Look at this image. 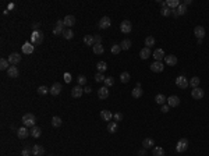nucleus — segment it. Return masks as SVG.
<instances>
[{"label": "nucleus", "mask_w": 209, "mask_h": 156, "mask_svg": "<svg viewBox=\"0 0 209 156\" xmlns=\"http://www.w3.org/2000/svg\"><path fill=\"white\" fill-rule=\"evenodd\" d=\"M104 79H106V77L102 73H96V75H95V81L96 82H104Z\"/></svg>", "instance_id": "45"}, {"label": "nucleus", "mask_w": 209, "mask_h": 156, "mask_svg": "<svg viewBox=\"0 0 209 156\" xmlns=\"http://www.w3.org/2000/svg\"><path fill=\"white\" fill-rule=\"evenodd\" d=\"M176 85L180 88V89H185L187 86L190 85V81L184 77V75H180V77L176 78Z\"/></svg>", "instance_id": "3"}, {"label": "nucleus", "mask_w": 209, "mask_h": 156, "mask_svg": "<svg viewBox=\"0 0 209 156\" xmlns=\"http://www.w3.org/2000/svg\"><path fill=\"white\" fill-rule=\"evenodd\" d=\"M77 81H78V85H87V77L85 75H78Z\"/></svg>", "instance_id": "48"}, {"label": "nucleus", "mask_w": 209, "mask_h": 156, "mask_svg": "<svg viewBox=\"0 0 209 156\" xmlns=\"http://www.w3.org/2000/svg\"><path fill=\"white\" fill-rule=\"evenodd\" d=\"M84 42H85L87 46H94L95 45V39H94L92 35H85L84 36Z\"/></svg>", "instance_id": "29"}, {"label": "nucleus", "mask_w": 209, "mask_h": 156, "mask_svg": "<svg viewBox=\"0 0 209 156\" xmlns=\"http://www.w3.org/2000/svg\"><path fill=\"white\" fill-rule=\"evenodd\" d=\"M149 56H152V52H151V49H149V47L145 46L144 49H141V52H139V57H141L142 60H146Z\"/></svg>", "instance_id": "20"}, {"label": "nucleus", "mask_w": 209, "mask_h": 156, "mask_svg": "<svg viewBox=\"0 0 209 156\" xmlns=\"http://www.w3.org/2000/svg\"><path fill=\"white\" fill-rule=\"evenodd\" d=\"M49 92V88H46L45 85H40L39 88H38V94L39 95H46Z\"/></svg>", "instance_id": "47"}, {"label": "nucleus", "mask_w": 209, "mask_h": 156, "mask_svg": "<svg viewBox=\"0 0 209 156\" xmlns=\"http://www.w3.org/2000/svg\"><path fill=\"white\" fill-rule=\"evenodd\" d=\"M194 34H195L197 39H204V36H205V28L201 27V25H197L195 29H194Z\"/></svg>", "instance_id": "16"}, {"label": "nucleus", "mask_w": 209, "mask_h": 156, "mask_svg": "<svg viewBox=\"0 0 209 156\" xmlns=\"http://www.w3.org/2000/svg\"><path fill=\"white\" fill-rule=\"evenodd\" d=\"M114 85V78L113 77H106L104 79V86H107V88H110V86Z\"/></svg>", "instance_id": "43"}, {"label": "nucleus", "mask_w": 209, "mask_h": 156, "mask_svg": "<svg viewBox=\"0 0 209 156\" xmlns=\"http://www.w3.org/2000/svg\"><path fill=\"white\" fill-rule=\"evenodd\" d=\"M131 40L130 39H124V40H121V43H120V46H121V50H128L130 47H131Z\"/></svg>", "instance_id": "32"}, {"label": "nucleus", "mask_w": 209, "mask_h": 156, "mask_svg": "<svg viewBox=\"0 0 209 156\" xmlns=\"http://www.w3.org/2000/svg\"><path fill=\"white\" fill-rule=\"evenodd\" d=\"M169 105H163V106H162V110L161 112H163V113H167V112H169Z\"/></svg>", "instance_id": "53"}, {"label": "nucleus", "mask_w": 209, "mask_h": 156, "mask_svg": "<svg viewBox=\"0 0 209 156\" xmlns=\"http://www.w3.org/2000/svg\"><path fill=\"white\" fill-rule=\"evenodd\" d=\"M91 91H92V88H91V86H85V88H84V92H87V94H89Z\"/></svg>", "instance_id": "55"}, {"label": "nucleus", "mask_w": 209, "mask_h": 156, "mask_svg": "<svg viewBox=\"0 0 209 156\" xmlns=\"http://www.w3.org/2000/svg\"><path fill=\"white\" fill-rule=\"evenodd\" d=\"M153 156H165V149L161 146H155L153 148Z\"/></svg>", "instance_id": "36"}, {"label": "nucleus", "mask_w": 209, "mask_h": 156, "mask_svg": "<svg viewBox=\"0 0 209 156\" xmlns=\"http://www.w3.org/2000/svg\"><path fill=\"white\" fill-rule=\"evenodd\" d=\"M63 32H64V27L56 25V27L53 28V35H63Z\"/></svg>", "instance_id": "42"}, {"label": "nucleus", "mask_w": 209, "mask_h": 156, "mask_svg": "<svg viewBox=\"0 0 209 156\" xmlns=\"http://www.w3.org/2000/svg\"><path fill=\"white\" fill-rule=\"evenodd\" d=\"M29 130H28V127H20L18 130H17V135H18V138L20 140H25V138H28L29 137Z\"/></svg>", "instance_id": "6"}, {"label": "nucleus", "mask_w": 209, "mask_h": 156, "mask_svg": "<svg viewBox=\"0 0 209 156\" xmlns=\"http://www.w3.org/2000/svg\"><path fill=\"white\" fill-rule=\"evenodd\" d=\"M96 68H98V73H102V74H103L104 71L107 70V64H106V62H98Z\"/></svg>", "instance_id": "30"}, {"label": "nucleus", "mask_w": 209, "mask_h": 156, "mask_svg": "<svg viewBox=\"0 0 209 156\" xmlns=\"http://www.w3.org/2000/svg\"><path fill=\"white\" fill-rule=\"evenodd\" d=\"M167 105H169L170 107H176V106H178V105H180V98L176 96V95L169 96V98H167Z\"/></svg>", "instance_id": "13"}, {"label": "nucleus", "mask_w": 209, "mask_h": 156, "mask_svg": "<svg viewBox=\"0 0 209 156\" xmlns=\"http://www.w3.org/2000/svg\"><path fill=\"white\" fill-rule=\"evenodd\" d=\"M131 29H133V25H131V23H130L128 20H124V21L120 24V31L123 32V34H130Z\"/></svg>", "instance_id": "7"}, {"label": "nucleus", "mask_w": 209, "mask_h": 156, "mask_svg": "<svg viewBox=\"0 0 209 156\" xmlns=\"http://www.w3.org/2000/svg\"><path fill=\"white\" fill-rule=\"evenodd\" d=\"M8 60L7 59H0V70H3V71H7L10 67H8Z\"/></svg>", "instance_id": "34"}, {"label": "nucleus", "mask_w": 209, "mask_h": 156, "mask_svg": "<svg viewBox=\"0 0 209 156\" xmlns=\"http://www.w3.org/2000/svg\"><path fill=\"white\" fill-rule=\"evenodd\" d=\"M110 24H112V21H110L109 17H102L98 23V27H99V29H106V28L110 27Z\"/></svg>", "instance_id": "5"}, {"label": "nucleus", "mask_w": 209, "mask_h": 156, "mask_svg": "<svg viewBox=\"0 0 209 156\" xmlns=\"http://www.w3.org/2000/svg\"><path fill=\"white\" fill-rule=\"evenodd\" d=\"M7 75L10 78H17L20 75V71H18V68H17L16 66H11V67L7 70Z\"/></svg>", "instance_id": "21"}, {"label": "nucleus", "mask_w": 209, "mask_h": 156, "mask_svg": "<svg viewBox=\"0 0 209 156\" xmlns=\"http://www.w3.org/2000/svg\"><path fill=\"white\" fill-rule=\"evenodd\" d=\"M56 25H59V27H66V25H64V21H63V20H57Z\"/></svg>", "instance_id": "54"}, {"label": "nucleus", "mask_w": 209, "mask_h": 156, "mask_svg": "<svg viewBox=\"0 0 209 156\" xmlns=\"http://www.w3.org/2000/svg\"><path fill=\"white\" fill-rule=\"evenodd\" d=\"M155 102L158 103V105H161V106H163L166 102H167V98L165 96V95H162V94H158L156 96H155Z\"/></svg>", "instance_id": "24"}, {"label": "nucleus", "mask_w": 209, "mask_h": 156, "mask_svg": "<svg viewBox=\"0 0 209 156\" xmlns=\"http://www.w3.org/2000/svg\"><path fill=\"white\" fill-rule=\"evenodd\" d=\"M145 45H146V47L151 49V47L155 45V38H153V36H148V38L145 39Z\"/></svg>", "instance_id": "41"}, {"label": "nucleus", "mask_w": 209, "mask_h": 156, "mask_svg": "<svg viewBox=\"0 0 209 156\" xmlns=\"http://www.w3.org/2000/svg\"><path fill=\"white\" fill-rule=\"evenodd\" d=\"M100 118H102L103 121H107V123H109L113 118V113L109 112V110H102V112H100Z\"/></svg>", "instance_id": "19"}, {"label": "nucleus", "mask_w": 209, "mask_h": 156, "mask_svg": "<svg viewBox=\"0 0 209 156\" xmlns=\"http://www.w3.org/2000/svg\"><path fill=\"white\" fill-rule=\"evenodd\" d=\"M63 36H64V39H67V40H70V39L74 38V32L68 28V29H64V32H63Z\"/></svg>", "instance_id": "40"}, {"label": "nucleus", "mask_w": 209, "mask_h": 156, "mask_svg": "<svg viewBox=\"0 0 209 156\" xmlns=\"http://www.w3.org/2000/svg\"><path fill=\"white\" fill-rule=\"evenodd\" d=\"M130 78H131V75H130V73H127V71H124V73H121L120 74V81L121 82H124V84L128 82Z\"/></svg>", "instance_id": "35"}, {"label": "nucleus", "mask_w": 209, "mask_h": 156, "mask_svg": "<svg viewBox=\"0 0 209 156\" xmlns=\"http://www.w3.org/2000/svg\"><path fill=\"white\" fill-rule=\"evenodd\" d=\"M92 49H94V53H95V55H102V53L104 52V49H103L102 45H94Z\"/></svg>", "instance_id": "37"}, {"label": "nucleus", "mask_w": 209, "mask_h": 156, "mask_svg": "<svg viewBox=\"0 0 209 156\" xmlns=\"http://www.w3.org/2000/svg\"><path fill=\"white\" fill-rule=\"evenodd\" d=\"M139 156H146V151H145V148L139 151Z\"/></svg>", "instance_id": "56"}, {"label": "nucleus", "mask_w": 209, "mask_h": 156, "mask_svg": "<svg viewBox=\"0 0 209 156\" xmlns=\"http://www.w3.org/2000/svg\"><path fill=\"white\" fill-rule=\"evenodd\" d=\"M176 13H177V16L180 17V16H184L185 13H187V6H185L184 3H181L178 7L176 8Z\"/></svg>", "instance_id": "27"}, {"label": "nucleus", "mask_w": 209, "mask_h": 156, "mask_svg": "<svg viewBox=\"0 0 209 156\" xmlns=\"http://www.w3.org/2000/svg\"><path fill=\"white\" fill-rule=\"evenodd\" d=\"M199 82H201V79L198 77H193L190 79V85L193 86V88H198V86H199Z\"/></svg>", "instance_id": "38"}, {"label": "nucleus", "mask_w": 209, "mask_h": 156, "mask_svg": "<svg viewBox=\"0 0 209 156\" xmlns=\"http://www.w3.org/2000/svg\"><path fill=\"white\" fill-rule=\"evenodd\" d=\"M82 94H84V88H82L81 85H75L71 89V96L72 98H81Z\"/></svg>", "instance_id": "10"}, {"label": "nucleus", "mask_w": 209, "mask_h": 156, "mask_svg": "<svg viewBox=\"0 0 209 156\" xmlns=\"http://www.w3.org/2000/svg\"><path fill=\"white\" fill-rule=\"evenodd\" d=\"M180 4H181V3H180L178 0H167V1H166V6H167L170 10H174V8H177Z\"/></svg>", "instance_id": "26"}, {"label": "nucleus", "mask_w": 209, "mask_h": 156, "mask_svg": "<svg viewBox=\"0 0 209 156\" xmlns=\"http://www.w3.org/2000/svg\"><path fill=\"white\" fill-rule=\"evenodd\" d=\"M113 118H114V121H121L123 120V114L121 113H116V114H113Z\"/></svg>", "instance_id": "50"}, {"label": "nucleus", "mask_w": 209, "mask_h": 156, "mask_svg": "<svg viewBox=\"0 0 209 156\" xmlns=\"http://www.w3.org/2000/svg\"><path fill=\"white\" fill-rule=\"evenodd\" d=\"M153 59H155L156 62H162V60L165 59L163 49H155V50H153Z\"/></svg>", "instance_id": "17"}, {"label": "nucleus", "mask_w": 209, "mask_h": 156, "mask_svg": "<svg viewBox=\"0 0 209 156\" xmlns=\"http://www.w3.org/2000/svg\"><path fill=\"white\" fill-rule=\"evenodd\" d=\"M11 8H14V4H13V3H10V4L7 6V11L8 10H11Z\"/></svg>", "instance_id": "57"}, {"label": "nucleus", "mask_w": 209, "mask_h": 156, "mask_svg": "<svg viewBox=\"0 0 209 156\" xmlns=\"http://www.w3.org/2000/svg\"><path fill=\"white\" fill-rule=\"evenodd\" d=\"M161 14H162L163 17H167V16H170V14H171V10H170V8L166 6V7H163V8L161 10Z\"/></svg>", "instance_id": "46"}, {"label": "nucleus", "mask_w": 209, "mask_h": 156, "mask_svg": "<svg viewBox=\"0 0 209 156\" xmlns=\"http://www.w3.org/2000/svg\"><path fill=\"white\" fill-rule=\"evenodd\" d=\"M42 39H43V34L39 31H33L32 32V39H31V43H39V42H42Z\"/></svg>", "instance_id": "14"}, {"label": "nucleus", "mask_w": 209, "mask_h": 156, "mask_svg": "<svg viewBox=\"0 0 209 156\" xmlns=\"http://www.w3.org/2000/svg\"><path fill=\"white\" fill-rule=\"evenodd\" d=\"M153 145H155V141H153L152 138H145V140L142 141V146H144L145 149H148V148H152Z\"/></svg>", "instance_id": "28"}, {"label": "nucleus", "mask_w": 209, "mask_h": 156, "mask_svg": "<svg viewBox=\"0 0 209 156\" xmlns=\"http://www.w3.org/2000/svg\"><path fill=\"white\" fill-rule=\"evenodd\" d=\"M120 50H121L120 45H113L112 49H110V52H112L113 55H119V53H120Z\"/></svg>", "instance_id": "44"}, {"label": "nucleus", "mask_w": 209, "mask_h": 156, "mask_svg": "<svg viewBox=\"0 0 209 156\" xmlns=\"http://www.w3.org/2000/svg\"><path fill=\"white\" fill-rule=\"evenodd\" d=\"M43 153H45L43 146H40V145H33L32 146V155L33 156H42Z\"/></svg>", "instance_id": "23"}, {"label": "nucleus", "mask_w": 209, "mask_h": 156, "mask_svg": "<svg viewBox=\"0 0 209 156\" xmlns=\"http://www.w3.org/2000/svg\"><path fill=\"white\" fill-rule=\"evenodd\" d=\"M131 95H133V98H135V99H138V98H141V96H142V89H141L139 86H135V88L133 89V92H131Z\"/></svg>", "instance_id": "33"}, {"label": "nucleus", "mask_w": 209, "mask_h": 156, "mask_svg": "<svg viewBox=\"0 0 209 156\" xmlns=\"http://www.w3.org/2000/svg\"><path fill=\"white\" fill-rule=\"evenodd\" d=\"M61 123H63V121H61V118H60V117H59V116H53V118H52V125H53V127H60V125H61Z\"/></svg>", "instance_id": "39"}, {"label": "nucleus", "mask_w": 209, "mask_h": 156, "mask_svg": "<svg viewBox=\"0 0 209 156\" xmlns=\"http://www.w3.org/2000/svg\"><path fill=\"white\" fill-rule=\"evenodd\" d=\"M64 81L67 84L71 82V74H70V73H64Z\"/></svg>", "instance_id": "51"}, {"label": "nucleus", "mask_w": 209, "mask_h": 156, "mask_svg": "<svg viewBox=\"0 0 209 156\" xmlns=\"http://www.w3.org/2000/svg\"><path fill=\"white\" fill-rule=\"evenodd\" d=\"M31 153H32V149L29 148H24L21 151V156H31Z\"/></svg>", "instance_id": "49"}, {"label": "nucleus", "mask_w": 209, "mask_h": 156, "mask_svg": "<svg viewBox=\"0 0 209 156\" xmlns=\"http://www.w3.org/2000/svg\"><path fill=\"white\" fill-rule=\"evenodd\" d=\"M165 63H166L167 66H176L177 64V57L174 55L165 56Z\"/></svg>", "instance_id": "22"}, {"label": "nucleus", "mask_w": 209, "mask_h": 156, "mask_svg": "<svg viewBox=\"0 0 209 156\" xmlns=\"http://www.w3.org/2000/svg\"><path fill=\"white\" fill-rule=\"evenodd\" d=\"M117 128H119V125H117V121H109V124H107V131L110 134H114L117 131Z\"/></svg>", "instance_id": "25"}, {"label": "nucleus", "mask_w": 209, "mask_h": 156, "mask_svg": "<svg viewBox=\"0 0 209 156\" xmlns=\"http://www.w3.org/2000/svg\"><path fill=\"white\" fill-rule=\"evenodd\" d=\"M184 4H185V6H187V4H191V0H185Z\"/></svg>", "instance_id": "58"}, {"label": "nucleus", "mask_w": 209, "mask_h": 156, "mask_svg": "<svg viewBox=\"0 0 209 156\" xmlns=\"http://www.w3.org/2000/svg\"><path fill=\"white\" fill-rule=\"evenodd\" d=\"M61 89H63V85H61L60 82H55L53 85L50 86V89H49V94H52L53 96H57V95L61 92Z\"/></svg>", "instance_id": "4"}, {"label": "nucleus", "mask_w": 209, "mask_h": 156, "mask_svg": "<svg viewBox=\"0 0 209 156\" xmlns=\"http://www.w3.org/2000/svg\"><path fill=\"white\" fill-rule=\"evenodd\" d=\"M23 123H24V127H35V123H36V117L32 113H27L23 116Z\"/></svg>", "instance_id": "1"}, {"label": "nucleus", "mask_w": 209, "mask_h": 156, "mask_svg": "<svg viewBox=\"0 0 209 156\" xmlns=\"http://www.w3.org/2000/svg\"><path fill=\"white\" fill-rule=\"evenodd\" d=\"M23 53L24 55H32L33 53V43L31 42H25L23 45Z\"/></svg>", "instance_id": "15"}, {"label": "nucleus", "mask_w": 209, "mask_h": 156, "mask_svg": "<svg viewBox=\"0 0 209 156\" xmlns=\"http://www.w3.org/2000/svg\"><path fill=\"white\" fill-rule=\"evenodd\" d=\"M40 134H42V130H40L39 127H36V125H35V127H32V128H31V135H32L33 138H39Z\"/></svg>", "instance_id": "31"}, {"label": "nucleus", "mask_w": 209, "mask_h": 156, "mask_svg": "<svg viewBox=\"0 0 209 156\" xmlns=\"http://www.w3.org/2000/svg\"><path fill=\"white\" fill-rule=\"evenodd\" d=\"M151 70H152L153 73H162V71L165 70V64L162 62H155L151 64Z\"/></svg>", "instance_id": "11"}, {"label": "nucleus", "mask_w": 209, "mask_h": 156, "mask_svg": "<svg viewBox=\"0 0 209 156\" xmlns=\"http://www.w3.org/2000/svg\"><path fill=\"white\" fill-rule=\"evenodd\" d=\"M49 156H53V155H49Z\"/></svg>", "instance_id": "59"}, {"label": "nucleus", "mask_w": 209, "mask_h": 156, "mask_svg": "<svg viewBox=\"0 0 209 156\" xmlns=\"http://www.w3.org/2000/svg\"><path fill=\"white\" fill-rule=\"evenodd\" d=\"M20 62H21L20 53H11V55L8 56V63H10L11 66H16V64H18Z\"/></svg>", "instance_id": "12"}, {"label": "nucleus", "mask_w": 209, "mask_h": 156, "mask_svg": "<svg viewBox=\"0 0 209 156\" xmlns=\"http://www.w3.org/2000/svg\"><path fill=\"white\" fill-rule=\"evenodd\" d=\"M187 148H188V141H187V138H181V140H178V142H177V145H176L177 152H178V153H183V152L187 151Z\"/></svg>", "instance_id": "2"}, {"label": "nucleus", "mask_w": 209, "mask_h": 156, "mask_svg": "<svg viewBox=\"0 0 209 156\" xmlns=\"http://www.w3.org/2000/svg\"><path fill=\"white\" fill-rule=\"evenodd\" d=\"M94 39H95V45H100V42H102L100 35H95V36H94Z\"/></svg>", "instance_id": "52"}, {"label": "nucleus", "mask_w": 209, "mask_h": 156, "mask_svg": "<svg viewBox=\"0 0 209 156\" xmlns=\"http://www.w3.org/2000/svg\"><path fill=\"white\" fill-rule=\"evenodd\" d=\"M204 95H205V92H204V89H201L199 86H198V88H194L193 92H191V96H193L195 101H199V99H202V98H204Z\"/></svg>", "instance_id": "8"}, {"label": "nucleus", "mask_w": 209, "mask_h": 156, "mask_svg": "<svg viewBox=\"0 0 209 156\" xmlns=\"http://www.w3.org/2000/svg\"><path fill=\"white\" fill-rule=\"evenodd\" d=\"M98 98L99 99H107L109 98V88L107 86H100L98 89Z\"/></svg>", "instance_id": "9"}, {"label": "nucleus", "mask_w": 209, "mask_h": 156, "mask_svg": "<svg viewBox=\"0 0 209 156\" xmlns=\"http://www.w3.org/2000/svg\"><path fill=\"white\" fill-rule=\"evenodd\" d=\"M63 21H64V25H66V27L71 28V27H74V25H75V17L71 16V14H70V16H66Z\"/></svg>", "instance_id": "18"}]
</instances>
